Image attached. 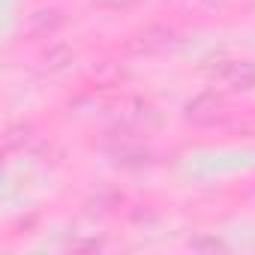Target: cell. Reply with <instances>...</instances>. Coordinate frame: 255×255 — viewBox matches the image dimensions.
Returning a JSON list of instances; mask_svg holds the SVG:
<instances>
[{
	"label": "cell",
	"instance_id": "6da1fadb",
	"mask_svg": "<svg viewBox=\"0 0 255 255\" xmlns=\"http://www.w3.org/2000/svg\"><path fill=\"white\" fill-rule=\"evenodd\" d=\"M216 84H222L225 90H246L255 84V63H246V60H234V63H225L216 75H213Z\"/></svg>",
	"mask_w": 255,
	"mask_h": 255
},
{
	"label": "cell",
	"instance_id": "7a4b0ae2",
	"mask_svg": "<svg viewBox=\"0 0 255 255\" xmlns=\"http://www.w3.org/2000/svg\"><path fill=\"white\" fill-rule=\"evenodd\" d=\"M192 123H201V126H207V123H216L219 117H222V102L213 96V93H207V96H198L192 105H189V114H186Z\"/></svg>",
	"mask_w": 255,
	"mask_h": 255
},
{
	"label": "cell",
	"instance_id": "3957f363",
	"mask_svg": "<svg viewBox=\"0 0 255 255\" xmlns=\"http://www.w3.org/2000/svg\"><path fill=\"white\" fill-rule=\"evenodd\" d=\"M99 6H108V9H126V6H132L135 0H96Z\"/></svg>",
	"mask_w": 255,
	"mask_h": 255
},
{
	"label": "cell",
	"instance_id": "277c9868",
	"mask_svg": "<svg viewBox=\"0 0 255 255\" xmlns=\"http://www.w3.org/2000/svg\"><path fill=\"white\" fill-rule=\"evenodd\" d=\"M198 3H207V6H213V3H222V0H198Z\"/></svg>",
	"mask_w": 255,
	"mask_h": 255
}]
</instances>
